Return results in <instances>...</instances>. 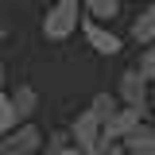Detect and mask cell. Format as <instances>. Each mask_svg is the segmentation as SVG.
<instances>
[{
	"instance_id": "6da1fadb",
	"label": "cell",
	"mask_w": 155,
	"mask_h": 155,
	"mask_svg": "<svg viewBox=\"0 0 155 155\" xmlns=\"http://www.w3.org/2000/svg\"><path fill=\"white\" fill-rule=\"evenodd\" d=\"M81 23V0H54L43 16V39L47 43H66Z\"/></svg>"
},
{
	"instance_id": "7a4b0ae2",
	"label": "cell",
	"mask_w": 155,
	"mask_h": 155,
	"mask_svg": "<svg viewBox=\"0 0 155 155\" xmlns=\"http://www.w3.org/2000/svg\"><path fill=\"white\" fill-rule=\"evenodd\" d=\"M143 113H147V105H120V109L101 124V151L113 147V143H120L136 124H143Z\"/></svg>"
},
{
	"instance_id": "3957f363",
	"label": "cell",
	"mask_w": 155,
	"mask_h": 155,
	"mask_svg": "<svg viewBox=\"0 0 155 155\" xmlns=\"http://www.w3.org/2000/svg\"><path fill=\"white\" fill-rule=\"evenodd\" d=\"M81 35H85V43H89V51L101 54V58H116L120 51H124V39L116 35L109 23H101V19L81 16Z\"/></svg>"
},
{
	"instance_id": "277c9868",
	"label": "cell",
	"mask_w": 155,
	"mask_h": 155,
	"mask_svg": "<svg viewBox=\"0 0 155 155\" xmlns=\"http://www.w3.org/2000/svg\"><path fill=\"white\" fill-rule=\"evenodd\" d=\"M43 147V132H39L31 120H19L12 132L0 136V151L4 155H35Z\"/></svg>"
},
{
	"instance_id": "5b68a950",
	"label": "cell",
	"mask_w": 155,
	"mask_h": 155,
	"mask_svg": "<svg viewBox=\"0 0 155 155\" xmlns=\"http://www.w3.org/2000/svg\"><path fill=\"white\" fill-rule=\"evenodd\" d=\"M70 140H74V147L89 155H101V120H97L93 109H85V113L74 116V124H70Z\"/></svg>"
},
{
	"instance_id": "8992f818",
	"label": "cell",
	"mask_w": 155,
	"mask_h": 155,
	"mask_svg": "<svg viewBox=\"0 0 155 155\" xmlns=\"http://www.w3.org/2000/svg\"><path fill=\"white\" fill-rule=\"evenodd\" d=\"M116 97H120V105H147V78L136 66H128L116 81Z\"/></svg>"
},
{
	"instance_id": "52a82bcc",
	"label": "cell",
	"mask_w": 155,
	"mask_h": 155,
	"mask_svg": "<svg viewBox=\"0 0 155 155\" xmlns=\"http://www.w3.org/2000/svg\"><path fill=\"white\" fill-rule=\"evenodd\" d=\"M128 39L136 47H143V43L155 39V0H143L140 4V12L132 16V27H128Z\"/></svg>"
},
{
	"instance_id": "ba28073f",
	"label": "cell",
	"mask_w": 155,
	"mask_h": 155,
	"mask_svg": "<svg viewBox=\"0 0 155 155\" xmlns=\"http://www.w3.org/2000/svg\"><path fill=\"white\" fill-rule=\"evenodd\" d=\"M120 143L128 147V155H155V124H136Z\"/></svg>"
},
{
	"instance_id": "9c48e42d",
	"label": "cell",
	"mask_w": 155,
	"mask_h": 155,
	"mask_svg": "<svg viewBox=\"0 0 155 155\" xmlns=\"http://www.w3.org/2000/svg\"><path fill=\"white\" fill-rule=\"evenodd\" d=\"M12 105H16V120H31L35 109H39L35 85H16V89H12Z\"/></svg>"
},
{
	"instance_id": "30bf717a",
	"label": "cell",
	"mask_w": 155,
	"mask_h": 155,
	"mask_svg": "<svg viewBox=\"0 0 155 155\" xmlns=\"http://www.w3.org/2000/svg\"><path fill=\"white\" fill-rule=\"evenodd\" d=\"M120 4H124V0H81V16L101 19V23H113V19L120 16Z\"/></svg>"
},
{
	"instance_id": "8fae6325",
	"label": "cell",
	"mask_w": 155,
	"mask_h": 155,
	"mask_svg": "<svg viewBox=\"0 0 155 155\" xmlns=\"http://www.w3.org/2000/svg\"><path fill=\"white\" fill-rule=\"evenodd\" d=\"M89 109H93V113H97V120L105 124V120H109V116L120 109V97H116V93H97L93 101H89Z\"/></svg>"
},
{
	"instance_id": "7c38bea8",
	"label": "cell",
	"mask_w": 155,
	"mask_h": 155,
	"mask_svg": "<svg viewBox=\"0 0 155 155\" xmlns=\"http://www.w3.org/2000/svg\"><path fill=\"white\" fill-rule=\"evenodd\" d=\"M19 120H16V105H12V93H4V85H0V136L12 132Z\"/></svg>"
},
{
	"instance_id": "4fadbf2b",
	"label": "cell",
	"mask_w": 155,
	"mask_h": 155,
	"mask_svg": "<svg viewBox=\"0 0 155 155\" xmlns=\"http://www.w3.org/2000/svg\"><path fill=\"white\" fill-rule=\"evenodd\" d=\"M136 70H140V74L147 78V81L155 78V39L140 47V58H136Z\"/></svg>"
},
{
	"instance_id": "5bb4252c",
	"label": "cell",
	"mask_w": 155,
	"mask_h": 155,
	"mask_svg": "<svg viewBox=\"0 0 155 155\" xmlns=\"http://www.w3.org/2000/svg\"><path fill=\"white\" fill-rule=\"evenodd\" d=\"M54 155H89V151H81V147L70 143V147H54Z\"/></svg>"
},
{
	"instance_id": "9a60e30c",
	"label": "cell",
	"mask_w": 155,
	"mask_h": 155,
	"mask_svg": "<svg viewBox=\"0 0 155 155\" xmlns=\"http://www.w3.org/2000/svg\"><path fill=\"white\" fill-rule=\"evenodd\" d=\"M101 155H128V147H124V143H113V147H105Z\"/></svg>"
},
{
	"instance_id": "2e32d148",
	"label": "cell",
	"mask_w": 155,
	"mask_h": 155,
	"mask_svg": "<svg viewBox=\"0 0 155 155\" xmlns=\"http://www.w3.org/2000/svg\"><path fill=\"white\" fill-rule=\"evenodd\" d=\"M4 35H8V27H4V23H0V43H4Z\"/></svg>"
},
{
	"instance_id": "e0dca14e",
	"label": "cell",
	"mask_w": 155,
	"mask_h": 155,
	"mask_svg": "<svg viewBox=\"0 0 155 155\" xmlns=\"http://www.w3.org/2000/svg\"><path fill=\"white\" fill-rule=\"evenodd\" d=\"M0 85H4V58H0Z\"/></svg>"
},
{
	"instance_id": "ac0fdd59",
	"label": "cell",
	"mask_w": 155,
	"mask_h": 155,
	"mask_svg": "<svg viewBox=\"0 0 155 155\" xmlns=\"http://www.w3.org/2000/svg\"><path fill=\"white\" fill-rule=\"evenodd\" d=\"M136 4H143V0H136Z\"/></svg>"
}]
</instances>
